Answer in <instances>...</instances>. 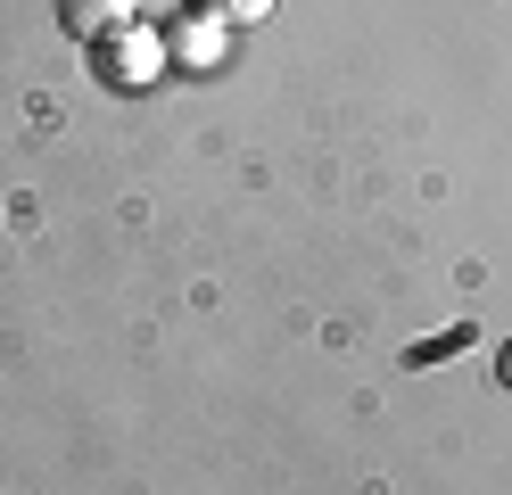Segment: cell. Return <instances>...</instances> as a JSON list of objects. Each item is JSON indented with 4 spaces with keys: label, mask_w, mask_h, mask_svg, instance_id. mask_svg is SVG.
I'll return each instance as SVG.
<instances>
[{
    "label": "cell",
    "mask_w": 512,
    "mask_h": 495,
    "mask_svg": "<svg viewBox=\"0 0 512 495\" xmlns=\"http://www.w3.org/2000/svg\"><path fill=\"white\" fill-rule=\"evenodd\" d=\"M133 9L141 0H58V25H67L75 42H108V33L133 25Z\"/></svg>",
    "instance_id": "cell-3"
},
{
    "label": "cell",
    "mask_w": 512,
    "mask_h": 495,
    "mask_svg": "<svg viewBox=\"0 0 512 495\" xmlns=\"http://www.w3.org/2000/svg\"><path fill=\"white\" fill-rule=\"evenodd\" d=\"M190 9H207L223 25H256V17H273V0H190Z\"/></svg>",
    "instance_id": "cell-4"
},
{
    "label": "cell",
    "mask_w": 512,
    "mask_h": 495,
    "mask_svg": "<svg viewBox=\"0 0 512 495\" xmlns=\"http://www.w3.org/2000/svg\"><path fill=\"white\" fill-rule=\"evenodd\" d=\"M496 380H504V388H512V347H504V355H496Z\"/></svg>",
    "instance_id": "cell-5"
},
{
    "label": "cell",
    "mask_w": 512,
    "mask_h": 495,
    "mask_svg": "<svg viewBox=\"0 0 512 495\" xmlns=\"http://www.w3.org/2000/svg\"><path fill=\"white\" fill-rule=\"evenodd\" d=\"M223 50H232V25L207 17V9H182V17L166 25V58H174V66H190V75H215Z\"/></svg>",
    "instance_id": "cell-2"
},
{
    "label": "cell",
    "mask_w": 512,
    "mask_h": 495,
    "mask_svg": "<svg viewBox=\"0 0 512 495\" xmlns=\"http://www.w3.org/2000/svg\"><path fill=\"white\" fill-rule=\"evenodd\" d=\"M166 33H149V25H124V33H108L100 42V83L108 91H141V83H157L166 75Z\"/></svg>",
    "instance_id": "cell-1"
}]
</instances>
